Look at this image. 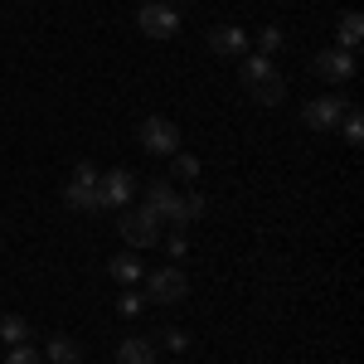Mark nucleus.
I'll return each mask as SVG.
<instances>
[{
	"label": "nucleus",
	"mask_w": 364,
	"mask_h": 364,
	"mask_svg": "<svg viewBox=\"0 0 364 364\" xmlns=\"http://www.w3.org/2000/svg\"><path fill=\"white\" fill-rule=\"evenodd\" d=\"M238 83H243V92H248L257 107H277L282 97H287V78H282V68L272 63V58H262V54H243Z\"/></svg>",
	"instance_id": "nucleus-1"
},
{
	"label": "nucleus",
	"mask_w": 364,
	"mask_h": 364,
	"mask_svg": "<svg viewBox=\"0 0 364 364\" xmlns=\"http://www.w3.org/2000/svg\"><path fill=\"white\" fill-rule=\"evenodd\" d=\"M63 204L78 209V214H97L102 209V170L92 166V161H78L73 166L68 185H63Z\"/></svg>",
	"instance_id": "nucleus-2"
},
{
	"label": "nucleus",
	"mask_w": 364,
	"mask_h": 364,
	"mask_svg": "<svg viewBox=\"0 0 364 364\" xmlns=\"http://www.w3.org/2000/svg\"><path fill=\"white\" fill-rule=\"evenodd\" d=\"M141 209H146L156 224H190V214H185V195L175 190V180H146Z\"/></svg>",
	"instance_id": "nucleus-3"
},
{
	"label": "nucleus",
	"mask_w": 364,
	"mask_h": 364,
	"mask_svg": "<svg viewBox=\"0 0 364 364\" xmlns=\"http://www.w3.org/2000/svg\"><path fill=\"white\" fill-rule=\"evenodd\" d=\"M136 29L146 39H175V34H180V10H175L170 0H141Z\"/></svg>",
	"instance_id": "nucleus-4"
},
{
	"label": "nucleus",
	"mask_w": 364,
	"mask_h": 364,
	"mask_svg": "<svg viewBox=\"0 0 364 364\" xmlns=\"http://www.w3.org/2000/svg\"><path fill=\"white\" fill-rule=\"evenodd\" d=\"M136 141L151 151V156H175V151H180V127H175L170 117H141Z\"/></svg>",
	"instance_id": "nucleus-5"
},
{
	"label": "nucleus",
	"mask_w": 364,
	"mask_h": 364,
	"mask_svg": "<svg viewBox=\"0 0 364 364\" xmlns=\"http://www.w3.org/2000/svg\"><path fill=\"white\" fill-rule=\"evenodd\" d=\"M190 296V282L180 267H156V272H146V301H156V306H175V301H185Z\"/></svg>",
	"instance_id": "nucleus-6"
},
{
	"label": "nucleus",
	"mask_w": 364,
	"mask_h": 364,
	"mask_svg": "<svg viewBox=\"0 0 364 364\" xmlns=\"http://www.w3.org/2000/svg\"><path fill=\"white\" fill-rule=\"evenodd\" d=\"M345 107H350V102H345V97H311L306 107H301V122H306L311 132H336L340 127V117H345Z\"/></svg>",
	"instance_id": "nucleus-7"
},
{
	"label": "nucleus",
	"mask_w": 364,
	"mask_h": 364,
	"mask_svg": "<svg viewBox=\"0 0 364 364\" xmlns=\"http://www.w3.org/2000/svg\"><path fill=\"white\" fill-rule=\"evenodd\" d=\"M355 54H345V49H321V54L311 58V73L316 78H326V83H350L355 78Z\"/></svg>",
	"instance_id": "nucleus-8"
},
{
	"label": "nucleus",
	"mask_w": 364,
	"mask_h": 364,
	"mask_svg": "<svg viewBox=\"0 0 364 364\" xmlns=\"http://www.w3.org/2000/svg\"><path fill=\"white\" fill-rule=\"evenodd\" d=\"M117 224H122V238H127L132 248H156V243H161V224H156L146 209H127Z\"/></svg>",
	"instance_id": "nucleus-9"
},
{
	"label": "nucleus",
	"mask_w": 364,
	"mask_h": 364,
	"mask_svg": "<svg viewBox=\"0 0 364 364\" xmlns=\"http://www.w3.org/2000/svg\"><path fill=\"white\" fill-rule=\"evenodd\" d=\"M204 44H209V54H219V58H243L252 39H248L243 25H214L204 34Z\"/></svg>",
	"instance_id": "nucleus-10"
},
{
	"label": "nucleus",
	"mask_w": 364,
	"mask_h": 364,
	"mask_svg": "<svg viewBox=\"0 0 364 364\" xmlns=\"http://www.w3.org/2000/svg\"><path fill=\"white\" fill-rule=\"evenodd\" d=\"M132 199H136V175L127 166L107 170V175H102V209H112V204L122 209V204H132Z\"/></svg>",
	"instance_id": "nucleus-11"
},
{
	"label": "nucleus",
	"mask_w": 364,
	"mask_h": 364,
	"mask_svg": "<svg viewBox=\"0 0 364 364\" xmlns=\"http://www.w3.org/2000/svg\"><path fill=\"white\" fill-rule=\"evenodd\" d=\"M117 364H161V355H156V345L141 336H127L122 345H117Z\"/></svg>",
	"instance_id": "nucleus-12"
},
{
	"label": "nucleus",
	"mask_w": 364,
	"mask_h": 364,
	"mask_svg": "<svg viewBox=\"0 0 364 364\" xmlns=\"http://www.w3.org/2000/svg\"><path fill=\"white\" fill-rule=\"evenodd\" d=\"M336 39H340V49H345V54H355V49H360V39H364V20H360V10H345V15H340Z\"/></svg>",
	"instance_id": "nucleus-13"
},
{
	"label": "nucleus",
	"mask_w": 364,
	"mask_h": 364,
	"mask_svg": "<svg viewBox=\"0 0 364 364\" xmlns=\"http://www.w3.org/2000/svg\"><path fill=\"white\" fill-rule=\"evenodd\" d=\"M49 360L54 364H78L83 360V345H78L73 336H54L49 340Z\"/></svg>",
	"instance_id": "nucleus-14"
},
{
	"label": "nucleus",
	"mask_w": 364,
	"mask_h": 364,
	"mask_svg": "<svg viewBox=\"0 0 364 364\" xmlns=\"http://www.w3.org/2000/svg\"><path fill=\"white\" fill-rule=\"evenodd\" d=\"M107 272H112L117 282H127V287H132V282H141V257L122 252V257H112V262H107Z\"/></svg>",
	"instance_id": "nucleus-15"
},
{
	"label": "nucleus",
	"mask_w": 364,
	"mask_h": 364,
	"mask_svg": "<svg viewBox=\"0 0 364 364\" xmlns=\"http://www.w3.org/2000/svg\"><path fill=\"white\" fill-rule=\"evenodd\" d=\"M340 132H345V141H350V146H364V112L355 107V102L345 107V117H340Z\"/></svg>",
	"instance_id": "nucleus-16"
},
{
	"label": "nucleus",
	"mask_w": 364,
	"mask_h": 364,
	"mask_svg": "<svg viewBox=\"0 0 364 364\" xmlns=\"http://www.w3.org/2000/svg\"><path fill=\"white\" fill-rule=\"evenodd\" d=\"M0 340H10V345H29V321H25V316H0Z\"/></svg>",
	"instance_id": "nucleus-17"
},
{
	"label": "nucleus",
	"mask_w": 364,
	"mask_h": 364,
	"mask_svg": "<svg viewBox=\"0 0 364 364\" xmlns=\"http://www.w3.org/2000/svg\"><path fill=\"white\" fill-rule=\"evenodd\" d=\"M170 175H175V180H199V161L190 151H175V156H170Z\"/></svg>",
	"instance_id": "nucleus-18"
},
{
	"label": "nucleus",
	"mask_w": 364,
	"mask_h": 364,
	"mask_svg": "<svg viewBox=\"0 0 364 364\" xmlns=\"http://www.w3.org/2000/svg\"><path fill=\"white\" fill-rule=\"evenodd\" d=\"M282 44H287V34H282L277 25H267V29H257V54L262 58H272L282 49Z\"/></svg>",
	"instance_id": "nucleus-19"
},
{
	"label": "nucleus",
	"mask_w": 364,
	"mask_h": 364,
	"mask_svg": "<svg viewBox=\"0 0 364 364\" xmlns=\"http://www.w3.org/2000/svg\"><path fill=\"white\" fill-rule=\"evenodd\" d=\"M5 364H44V355H39V350H29V345H10Z\"/></svg>",
	"instance_id": "nucleus-20"
},
{
	"label": "nucleus",
	"mask_w": 364,
	"mask_h": 364,
	"mask_svg": "<svg viewBox=\"0 0 364 364\" xmlns=\"http://www.w3.org/2000/svg\"><path fill=\"white\" fill-rule=\"evenodd\" d=\"M185 214H190V219H204V214H209V199L199 195V190H195V195H185Z\"/></svg>",
	"instance_id": "nucleus-21"
},
{
	"label": "nucleus",
	"mask_w": 364,
	"mask_h": 364,
	"mask_svg": "<svg viewBox=\"0 0 364 364\" xmlns=\"http://www.w3.org/2000/svg\"><path fill=\"white\" fill-rule=\"evenodd\" d=\"M161 345H166V350H175V355H185V350H190V336H185V331H166V336H161Z\"/></svg>",
	"instance_id": "nucleus-22"
},
{
	"label": "nucleus",
	"mask_w": 364,
	"mask_h": 364,
	"mask_svg": "<svg viewBox=\"0 0 364 364\" xmlns=\"http://www.w3.org/2000/svg\"><path fill=\"white\" fill-rule=\"evenodd\" d=\"M117 311H122V316H136L141 311V291H122V296H117Z\"/></svg>",
	"instance_id": "nucleus-23"
},
{
	"label": "nucleus",
	"mask_w": 364,
	"mask_h": 364,
	"mask_svg": "<svg viewBox=\"0 0 364 364\" xmlns=\"http://www.w3.org/2000/svg\"><path fill=\"white\" fill-rule=\"evenodd\" d=\"M170 252H175V262H180V257L190 252V238H185V233H175V238H170Z\"/></svg>",
	"instance_id": "nucleus-24"
}]
</instances>
